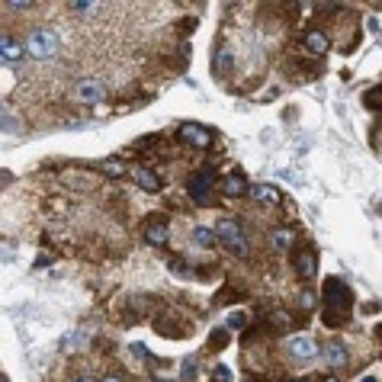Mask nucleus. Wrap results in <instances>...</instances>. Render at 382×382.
<instances>
[{"instance_id": "obj_1", "label": "nucleus", "mask_w": 382, "mask_h": 382, "mask_svg": "<svg viewBox=\"0 0 382 382\" xmlns=\"http://www.w3.org/2000/svg\"><path fill=\"white\" fill-rule=\"evenodd\" d=\"M350 308H353V292H350L347 282H341L337 276H328L321 289V318L328 328H341L350 318Z\"/></svg>"}, {"instance_id": "obj_2", "label": "nucleus", "mask_w": 382, "mask_h": 382, "mask_svg": "<svg viewBox=\"0 0 382 382\" xmlns=\"http://www.w3.org/2000/svg\"><path fill=\"white\" fill-rule=\"evenodd\" d=\"M212 190H216V174L209 170V167H202V170H193L190 177H186V193H190V200L196 202V206H212Z\"/></svg>"}, {"instance_id": "obj_3", "label": "nucleus", "mask_w": 382, "mask_h": 382, "mask_svg": "<svg viewBox=\"0 0 382 382\" xmlns=\"http://www.w3.org/2000/svg\"><path fill=\"white\" fill-rule=\"evenodd\" d=\"M212 232H216V238H218V241H222L228 250H232V254H241V257L248 254V238H244L241 225L234 222V218H228V216L218 218Z\"/></svg>"}, {"instance_id": "obj_4", "label": "nucleus", "mask_w": 382, "mask_h": 382, "mask_svg": "<svg viewBox=\"0 0 382 382\" xmlns=\"http://www.w3.org/2000/svg\"><path fill=\"white\" fill-rule=\"evenodd\" d=\"M26 49L29 55H35L39 61H49L58 55V35L51 33V29H33L29 39H26Z\"/></svg>"}, {"instance_id": "obj_5", "label": "nucleus", "mask_w": 382, "mask_h": 382, "mask_svg": "<svg viewBox=\"0 0 382 382\" xmlns=\"http://www.w3.org/2000/svg\"><path fill=\"white\" fill-rule=\"evenodd\" d=\"M177 138H180L183 145H190V148H209V145H212V138H216V132H209L206 125L183 122L180 132H177Z\"/></svg>"}, {"instance_id": "obj_6", "label": "nucleus", "mask_w": 382, "mask_h": 382, "mask_svg": "<svg viewBox=\"0 0 382 382\" xmlns=\"http://www.w3.org/2000/svg\"><path fill=\"white\" fill-rule=\"evenodd\" d=\"M292 270L299 280H315L318 276V254L315 248H299L292 254Z\"/></svg>"}, {"instance_id": "obj_7", "label": "nucleus", "mask_w": 382, "mask_h": 382, "mask_svg": "<svg viewBox=\"0 0 382 382\" xmlns=\"http://www.w3.org/2000/svg\"><path fill=\"white\" fill-rule=\"evenodd\" d=\"M289 353H292L296 360H302V363L315 360V357H318L315 337H308V334H292V337H289Z\"/></svg>"}, {"instance_id": "obj_8", "label": "nucleus", "mask_w": 382, "mask_h": 382, "mask_svg": "<svg viewBox=\"0 0 382 382\" xmlns=\"http://www.w3.org/2000/svg\"><path fill=\"white\" fill-rule=\"evenodd\" d=\"M74 97H77L81 103H90V106H93V103H103V100H106V87H103L100 81H93V77H90V81H81V83H77Z\"/></svg>"}, {"instance_id": "obj_9", "label": "nucleus", "mask_w": 382, "mask_h": 382, "mask_svg": "<svg viewBox=\"0 0 382 382\" xmlns=\"http://www.w3.org/2000/svg\"><path fill=\"white\" fill-rule=\"evenodd\" d=\"M218 190H222L225 196H244V193H250V186L241 170H232V174H225L222 180H218Z\"/></svg>"}, {"instance_id": "obj_10", "label": "nucleus", "mask_w": 382, "mask_h": 382, "mask_svg": "<svg viewBox=\"0 0 382 382\" xmlns=\"http://www.w3.org/2000/svg\"><path fill=\"white\" fill-rule=\"evenodd\" d=\"M141 234H145V241H148L151 248H161V244H167V234H170V228H167V218H154V222H148L145 228H141Z\"/></svg>"}, {"instance_id": "obj_11", "label": "nucleus", "mask_w": 382, "mask_h": 382, "mask_svg": "<svg viewBox=\"0 0 382 382\" xmlns=\"http://www.w3.org/2000/svg\"><path fill=\"white\" fill-rule=\"evenodd\" d=\"M302 45H305V51H312V55H328L331 39H328V33H321V29H308V33L302 35Z\"/></svg>"}, {"instance_id": "obj_12", "label": "nucleus", "mask_w": 382, "mask_h": 382, "mask_svg": "<svg viewBox=\"0 0 382 382\" xmlns=\"http://www.w3.org/2000/svg\"><path fill=\"white\" fill-rule=\"evenodd\" d=\"M250 200L260 206H280V190L273 183H257V186H250Z\"/></svg>"}, {"instance_id": "obj_13", "label": "nucleus", "mask_w": 382, "mask_h": 382, "mask_svg": "<svg viewBox=\"0 0 382 382\" xmlns=\"http://www.w3.org/2000/svg\"><path fill=\"white\" fill-rule=\"evenodd\" d=\"M132 177H135V183H138L145 193H161V177L154 174L151 167H135Z\"/></svg>"}, {"instance_id": "obj_14", "label": "nucleus", "mask_w": 382, "mask_h": 382, "mask_svg": "<svg viewBox=\"0 0 382 382\" xmlns=\"http://www.w3.org/2000/svg\"><path fill=\"white\" fill-rule=\"evenodd\" d=\"M324 360H328V366L341 369V366L347 363V347H344L341 341H328L324 344Z\"/></svg>"}, {"instance_id": "obj_15", "label": "nucleus", "mask_w": 382, "mask_h": 382, "mask_svg": "<svg viewBox=\"0 0 382 382\" xmlns=\"http://www.w3.org/2000/svg\"><path fill=\"white\" fill-rule=\"evenodd\" d=\"M19 55H23V49H19V42L13 39V35H3L0 39V58L7 61V65H17Z\"/></svg>"}, {"instance_id": "obj_16", "label": "nucleus", "mask_w": 382, "mask_h": 382, "mask_svg": "<svg viewBox=\"0 0 382 382\" xmlns=\"http://www.w3.org/2000/svg\"><path fill=\"white\" fill-rule=\"evenodd\" d=\"M292 241H296L292 228H276V232H270V244H273L276 250H289Z\"/></svg>"}, {"instance_id": "obj_17", "label": "nucleus", "mask_w": 382, "mask_h": 382, "mask_svg": "<svg viewBox=\"0 0 382 382\" xmlns=\"http://www.w3.org/2000/svg\"><path fill=\"white\" fill-rule=\"evenodd\" d=\"M228 71H232V51H228V49H218L216 61H212V74H216V77H225Z\"/></svg>"}, {"instance_id": "obj_18", "label": "nucleus", "mask_w": 382, "mask_h": 382, "mask_svg": "<svg viewBox=\"0 0 382 382\" xmlns=\"http://www.w3.org/2000/svg\"><path fill=\"white\" fill-rule=\"evenodd\" d=\"M363 103L373 109V113H382V87H369V90L363 93Z\"/></svg>"}, {"instance_id": "obj_19", "label": "nucleus", "mask_w": 382, "mask_h": 382, "mask_svg": "<svg viewBox=\"0 0 382 382\" xmlns=\"http://www.w3.org/2000/svg\"><path fill=\"white\" fill-rule=\"evenodd\" d=\"M193 241L200 244V248H212L216 244V232L212 228H193Z\"/></svg>"}, {"instance_id": "obj_20", "label": "nucleus", "mask_w": 382, "mask_h": 382, "mask_svg": "<svg viewBox=\"0 0 382 382\" xmlns=\"http://www.w3.org/2000/svg\"><path fill=\"white\" fill-rule=\"evenodd\" d=\"M228 331H238V328H248V315L244 312H228V321H225Z\"/></svg>"}, {"instance_id": "obj_21", "label": "nucleus", "mask_w": 382, "mask_h": 382, "mask_svg": "<svg viewBox=\"0 0 382 382\" xmlns=\"http://www.w3.org/2000/svg\"><path fill=\"white\" fill-rule=\"evenodd\" d=\"M225 341H228V328H218V331L209 334V344H212L216 350H222V347H225Z\"/></svg>"}, {"instance_id": "obj_22", "label": "nucleus", "mask_w": 382, "mask_h": 382, "mask_svg": "<svg viewBox=\"0 0 382 382\" xmlns=\"http://www.w3.org/2000/svg\"><path fill=\"white\" fill-rule=\"evenodd\" d=\"M100 170H103V174H113V177H122L125 174V167L119 164V161H103Z\"/></svg>"}, {"instance_id": "obj_23", "label": "nucleus", "mask_w": 382, "mask_h": 382, "mask_svg": "<svg viewBox=\"0 0 382 382\" xmlns=\"http://www.w3.org/2000/svg\"><path fill=\"white\" fill-rule=\"evenodd\" d=\"M71 10H77L81 17H87V13H97V10H100V3H71Z\"/></svg>"}, {"instance_id": "obj_24", "label": "nucleus", "mask_w": 382, "mask_h": 382, "mask_svg": "<svg viewBox=\"0 0 382 382\" xmlns=\"http://www.w3.org/2000/svg\"><path fill=\"white\" fill-rule=\"evenodd\" d=\"M212 382H232V373H228V366H216V373H212Z\"/></svg>"}, {"instance_id": "obj_25", "label": "nucleus", "mask_w": 382, "mask_h": 382, "mask_svg": "<svg viewBox=\"0 0 382 382\" xmlns=\"http://www.w3.org/2000/svg\"><path fill=\"white\" fill-rule=\"evenodd\" d=\"M286 324H289V315H286V312H273V328L276 331H282Z\"/></svg>"}, {"instance_id": "obj_26", "label": "nucleus", "mask_w": 382, "mask_h": 382, "mask_svg": "<svg viewBox=\"0 0 382 382\" xmlns=\"http://www.w3.org/2000/svg\"><path fill=\"white\" fill-rule=\"evenodd\" d=\"M196 376V360H183V379H193Z\"/></svg>"}, {"instance_id": "obj_27", "label": "nucleus", "mask_w": 382, "mask_h": 382, "mask_svg": "<svg viewBox=\"0 0 382 382\" xmlns=\"http://www.w3.org/2000/svg\"><path fill=\"white\" fill-rule=\"evenodd\" d=\"M3 7H7V10H29L33 3H29V0H7Z\"/></svg>"}, {"instance_id": "obj_28", "label": "nucleus", "mask_w": 382, "mask_h": 382, "mask_svg": "<svg viewBox=\"0 0 382 382\" xmlns=\"http://www.w3.org/2000/svg\"><path fill=\"white\" fill-rule=\"evenodd\" d=\"M132 353H135V357H141V360H151L148 347H141V344H132Z\"/></svg>"}, {"instance_id": "obj_29", "label": "nucleus", "mask_w": 382, "mask_h": 382, "mask_svg": "<svg viewBox=\"0 0 382 382\" xmlns=\"http://www.w3.org/2000/svg\"><path fill=\"white\" fill-rule=\"evenodd\" d=\"M302 308H312V305H315V296H312V292H302Z\"/></svg>"}, {"instance_id": "obj_30", "label": "nucleus", "mask_w": 382, "mask_h": 382, "mask_svg": "<svg viewBox=\"0 0 382 382\" xmlns=\"http://www.w3.org/2000/svg\"><path fill=\"white\" fill-rule=\"evenodd\" d=\"M74 382H97V379H93V376H87V373H83V376H77Z\"/></svg>"}, {"instance_id": "obj_31", "label": "nucleus", "mask_w": 382, "mask_h": 382, "mask_svg": "<svg viewBox=\"0 0 382 382\" xmlns=\"http://www.w3.org/2000/svg\"><path fill=\"white\" fill-rule=\"evenodd\" d=\"M318 382H341V379H337V376H321Z\"/></svg>"}, {"instance_id": "obj_32", "label": "nucleus", "mask_w": 382, "mask_h": 382, "mask_svg": "<svg viewBox=\"0 0 382 382\" xmlns=\"http://www.w3.org/2000/svg\"><path fill=\"white\" fill-rule=\"evenodd\" d=\"M100 382H122L119 376H106V379H100Z\"/></svg>"}, {"instance_id": "obj_33", "label": "nucleus", "mask_w": 382, "mask_h": 382, "mask_svg": "<svg viewBox=\"0 0 382 382\" xmlns=\"http://www.w3.org/2000/svg\"><path fill=\"white\" fill-rule=\"evenodd\" d=\"M360 382H376V376H363V379H360Z\"/></svg>"}, {"instance_id": "obj_34", "label": "nucleus", "mask_w": 382, "mask_h": 382, "mask_svg": "<svg viewBox=\"0 0 382 382\" xmlns=\"http://www.w3.org/2000/svg\"><path fill=\"white\" fill-rule=\"evenodd\" d=\"M296 382H312V379H296Z\"/></svg>"}]
</instances>
